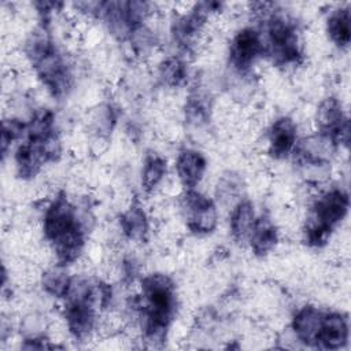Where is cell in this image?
Wrapping results in <instances>:
<instances>
[{"label":"cell","mask_w":351,"mask_h":351,"mask_svg":"<svg viewBox=\"0 0 351 351\" xmlns=\"http://www.w3.org/2000/svg\"><path fill=\"white\" fill-rule=\"evenodd\" d=\"M206 166V159L200 152L193 149H184L180 152L176 162V171L181 185L186 191L195 189L203 178Z\"/></svg>","instance_id":"12"},{"label":"cell","mask_w":351,"mask_h":351,"mask_svg":"<svg viewBox=\"0 0 351 351\" xmlns=\"http://www.w3.org/2000/svg\"><path fill=\"white\" fill-rule=\"evenodd\" d=\"M262 52L263 43L259 33L245 27L233 37L229 47V60L236 70L247 71Z\"/></svg>","instance_id":"8"},{"label":"cell","mask_w":351,"mask_h":351,"mask_svg":"<svg viewBox=\"0 0 351 351\" xmlns=\"http://www.w3.org/2000/svg\"><path fill=\"white\" fill-rule=\"evenodd\" d=\"M325 313L315 307L306 306L300 308L292 319V330L295 337L306 346L317 347V339L322 325Z\"/></svg>","instance_id":"11"},{"label":"cell","mask_w":351,"mask_h":351,"mask_svg":"<svg viewBox=\"0 0 351 351\" xmlns=\"http://www.w3.org/2000/svg\"><path fill=\"white\" fill-rule=\"evenodd\" d=\"M326 30L330 40L339 47L346 48L350 44L351 38V26H350V8L340 7L335 10L326 22Z\"/></svg>","instance_id":"14"},{"label":"cell","mask_w":351,"mask_h":351,"mask_svg":"<svg viewBox=\"0 0 351 351\" xmlns=\"http://www.w3.org/2000/svg\"><path fill=\"white\" fill-rule=\"evenodd\" d=\"M348 211V196L340 189H332L315 200L306 221L304 240L311 247H322L332 230L343 221Z\"/></svg>","instance_id":"4"},{"label":"cell","mask_w":351,"mask_h":351,"mask_svg":"<svg viewBox=\"0 0 351 351\" xmlns=\"http://www.w3.org/2000/svg\"><path fill=\"white\" fill-rule=\"evenodd\" d=\"M166 174V160L156 155L151 154L147 156L144 166H143V174H141V184L147 192L154 191L158 184L163 180V176Z\"/></svg>","instance_id":"18"},{"label":"cell","mask_w":351,"mask_h":351,"mask_svg":"<svg viewBox=\"0 0 351 351\" xmlns=\"http://www.w3.org/2000/svg\"><path fill=\"white\" fill-rule=\"evenodd\" d=\"M141 293L143 300L138 302V307L145 339L152 343L160 341L176 308L174 285L167 276L155 273L141 280Z\"/></svg>","instance_id":"2"},{"label":"cell","mask_w":351,"mask_h":351,"mask_svg":"<svg viewBox=\"0 0 351 351\" xmlns=\"http://www.w3.org/2000/svg\"><path fill=\"white\" fill-rule=\"evenodd\" d=\"M348 340V322L347 318L339 313H325L317 347L325 350L341 348Z\"/></svg>","instance_id":"10"},{"label":"cell","mask_w":351,"mask_h":351,"mask_svg":"<svg viewBox=\"0 0 351 351\" xmlns=\"http://www.w3.org/2000/svg\"><path fill=\"white\" fill-rule=\"evenodd\" d=\"M26 56L36 69L43 84L53 96H60L69 86V71L63 58L56 51L49 37L41 32L26 41Z\"/></svg>","instance_id":"3"},{"label":"cell","mask_w":351,"mask_h":351,"mask_svg":"<svg viewBox=\"0 0 351 351\" xmlns=\"http://www.w3.org/2000/svg\"><path fill=\"white\" fill-rule=\"evenodd\" d=\"M317 125L326 140L333 144H348L350 123L337 99L328 97L319 104L317 110Z\"/></svg>","instance_id":"7"},{"label":"cell","mask_w":351,"mask_h":351,"mask_svg":"<svg viewBox=\"0 0 351 351\" xmlns=\"http://www.w3.org/2000/svg\"><path fill=\"white\" fill-rule=\"evenodd\" d=\"M182 208L185 211L186 225L192 232L206 234L215 229L218 223V211L208 197L200 195L195 189L186 191L182 200Z\"/></svg>","instance_id":"6"},{"label":"cell","mask_w":351,"mask_h":351,"mask_svg":"<svg viewBox=\"0 0 351 351\" xmlns=\"http://www.w3.org/2000/svg\"><path fill=\"white\" fill-rule=\"evenodd\" d=\"M267 49L277 64H292L300 59V47L295 23L284 15H273L267 23Z\"/></svg>","instance_id":"5"},{"label":"cell","mask_w":351,"mask_h":351,"mask_svg":"<svg viewBox=\"0 0 351 351\" xmlns=\"http://www.w3.org/2000/svg\"><path fill=\"white\" fill-rule=\"evenodd\" d=\"M254 207L248 200L239 202L230 215V230L236 240H244L250 237V233L255 225Z\"/></svg>","instance_id":"15"},{"label":"cell","mask_w":351,"mask_h":351,"mask_svg":"<svg viewBox=\"0 0 351 351\" xmlns=\"http://www.w3.org/2000/svg\"><path fill=\"white\" fill-rule=\"evenodd\" d=\"M121 226L126 237L134 241H143L147 237L148 221L145 213L138 206H132L121 218Z\"/></svg>","instance_id":"16"},{"label":"cell","mask_w":351,"mask_h":351,"mask_svg":"<svg viewBox=\"0 0 351 351\" xmlns=\"http://www.w3.org/2000/svg\"><path fill=\"white\" fill-rule=\"evenodd\" d=\"M160 81L171 88L180 86L186 80V67L178 58H167L159 66Z\"/></svg>","instance_id":"19"},{"label":"cell","mask_w":351,"mask_h":351,"mask_svg":"<svg viewBox=\"0 0 351 351\" xmlns=\"http://www.w3.org/2000/svg\"><path fill=\"white\" fill-rule=\"evenodd\" d=\"M267 151L276 159L287 158L296 145V126L291 118L276 119L269 130Z\"/></svg>","instance_id":"9"},{"label":"cell","mask_w":351,"mask_h":351,"mask_svg":"<svg viewBox=\"0 0 351 351\" xmlns=\"http://www.w3.org/2000/svg\"><path fill=\"white\" fill-rule=\"evenodd\" d=\"M41 284L47 293L56 298H64L70 288L71 278L63 270L62 265H59L58 267H51L43 273Z\"/></svg>","instance_id":"17"},{"label":"cell","mask_w":351,"mask_h":351,"mask_svg":"<svg viewBox=\"0 0 351 351\" xmlns=\"http://www.w3.org/2000/svg\"><path fill=\"white\" fill-rule=\"evenodd\" d=\"M277 243V229L266 217H261L255 221V225L250 233V244L255 255L263 256L270 252Z\"/></svg>","instance_id":"13"},{"label":"cell","mask_w":351,"mask_h":351,"mask_svg":"<svg viewBox=\"0 0 351 351\" xmlns=\"http://www.w3.org/2000/svg\"><path fill=\"white\" fill-rule=\"evenodd\" d=\"M43 230L53 247L59 265H69L80 256L85 243V230L77 208L64 193L58 195L45 210Z\"/></svg>","instance_id":"1"}]
</instances>
